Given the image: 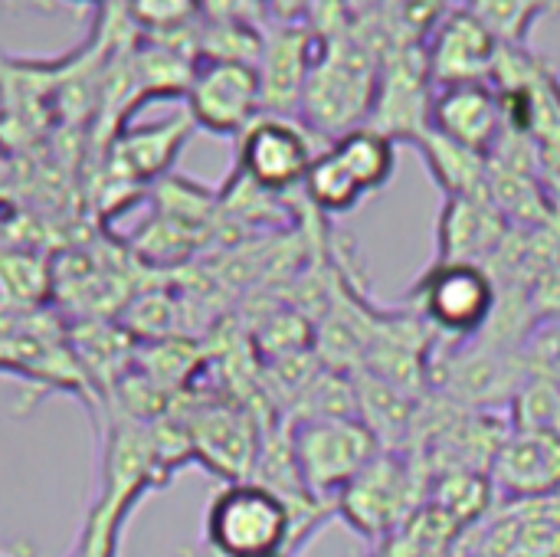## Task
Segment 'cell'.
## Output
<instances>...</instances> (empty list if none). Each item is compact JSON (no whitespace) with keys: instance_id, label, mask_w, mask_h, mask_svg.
<instances>
[{"instance_id":"cell-1","label":"cell","mask_w":560,"mask_h":557,"mask_svg":"<svg viewBox=\"0 0 560 557\" xmlns=\"http://www.w3.org/2000/svg\"><path fill=\"white\" fill-rule=\"evenodd\" d=\"M377 72L381 56L351 36V30L338 39H328L302 89V125L312 135H325L328 141L364 128L377 95Z\"/></svg>"},{"instance_id":"cell-2","label":"cell","mask_w":560,"mask_h":557,"mask_svg":"<svg viewBox=\"0 0 560 557\" xmlns=\"http://www.w3.org/2000/svg\"><path fill=\"white\" fill-rule=\"evenodd\" d=\"M285 440L302 486L318 506L325 499L338 502L381 453L377 433L361 417H299Z\"/></svg>"},{"instance_id":"cell-3","label":"cell","mask_w":560,"mask_h":557,"mask_svg":"<svg viewBox=\"0 0 560 557\" xmlns=\"http://www.w3.org/2000/svg\"><path fill=\"white\" fill-rule=\"evenodd\" d=\"M207 545L220 557H253L285 552L295 545V515L269 486L246 479L230 483L213 496L203 519Z\"/></svg>"},{"instance_id":"cell-4","label":"cell","mask_w":560,"mask_h":557,"mask_svg":"<svg viewBox=\"0 0 560 557\" xmlns=\"http://www.w3.org/2000/svg\"><path fill=\"white\" fill-rule=\"evenodd\" d=\"M315 154L312 131L302 121L285 115H259L240 135L236 174L266 194H285L305 184Z\"/></svg>"},{"instance_id":"cell-5","label":"cell","mask_w":560,"mask_h":557,"mask_svg":"<svg viewBox=\"0 0 560 557\" xmlns=\"http://www.w3.org/2000/svg\"><path fill=\"white\" fill-rule=\"evenodd\" d=\"M187 115L210 135H243L262 115L259 69L249 62L197 59L187 89Z\"/></svg>"},{"instance_id":"cell-6","label":"cell","mask_w":560,"mask_h":557,"mask_svg":"<svg viewBox=\"0 0 560 557\" xmlns=\"http://www.w3.org/2000/svg\"><path fill=\"white\" fill-rule=\"evenodd\" d=\"M417 302L433 328L466 338L489 325L495 286L479 263H436L417 286Z\"/></svg>"},{"instance_id":"cell-7","label":"cell","mask_w":560,"mask_h":557,"mask_svg":"<svg viewBox=\"0 0 560 557\" xmlns=\"http://www.w3.org/2000/svg\"><path fill=\"white\" fill-rule=\"evenodd\" d=\"M413 496L410 469L390 450H381L374 463L338 496V512L364 538H384L407 522V502Z\"/></svg>"},{"instance_id":"cell-8","label":"cell","mask_w":560,"mask_h":557,"mask_svg":"<svg viewBox=\"0 0 560 557\" xmlns=\"http://www.w3.org/2000/svg\"><path fill=\"white\" fill-rule=\"evenodd\" d=\"M184 430L190 440V456L226 479V486L253 479L256 460L262 453V437L246 410L233 404H210Z\"/></svg>"},{"instance_id":"cell-9","label":"cell","mask_w":560,"mask_h":557,"mask_svg":"<svg viewBox=\"0 0 560 557\" xmlns=\"http://www.w3.org/2000/svg\"><path fill=\"white\" fill-rule=\"evenodd\" d=\"M505 128V108L502 95L489 82H456V85H440L430 102V131L440 138L476 151L489 154Z\"/></svg>"},{"instance_id":"cell-10","label":"cell","mask_w":560,"mask_h":557,"mask_svg":"<svg viewBox=\"0 0 560 557\" xmlns=\"http://www.w3.org/2000/svg\"><path fill=\"white\" fill-rule=\"evenodd\" d=\"M197 125L187 112L161 125L121 128L105 144V171L118 187H141L151 181H164V174L174 167L177 154L184 151Z\"/></svg>"},{"instance_id":"cell-11","label":"cell","mask_w":560,"mask_h":557,"mask_svg":"<svg viewBox=\"0 0 560 557\" xmlns=\"http://www.w3.org/2000/svg\"><path fill=\"white\" fill-rule=\"evenodd\" d=\"M502 43L466 10L446 16L423 46L433 85H456V82H489L495 72Z\"/></svg>"},{"instance_id":"cell-12","label":"cell","mask_w":560,"mask_h":557,"mask_svg":"<svg viewBox=\"0 0 560 557\" xmlns=\"http://www.w3.org/2000/svg\"><path fill=\"white\" fill-rule=\"evenodd\" d=\"M325 39L312 30L285 26L272 33L259 56V89H262V115H285L292 118L302 102V89L308 72L322 53Z\"/></svg>"},{"instance_id":"cell-13","label":"cell","mask_w":560,"mask_h":557,"mask_svg":"<svg viewBox=\"0 0 560 557\" xmlns=\"http://www.w3.org/2000/svg\"><path fill=\"white\" fill-rule=\"evenodd\" d=\"M495 486L512 499H538L560 486V433L528 427L495 450Z\"/></svg>"},{"instance_id":"cell-14","label":"cell","mask_w":560,"mask_h":557,"mask_svg":"<svg viewBox=\"0 0 560 557\" xmlns=\"http://www.w3.org/2000/svg\"><path fill=\"white\" fill-rule=\"evenodd\" d=\"M495 210L486 197H450L440 220V263H476L499 240Z\"/></svg>"},{"instance_id":"cell-15","label":"cell","mask_w":560,"mask_h":557,"mask_svg":"<svg viewBox=\"0 0 560 557\" xmlns=\"http://www.w3.org/2000/svg\"><path fill=\"white\" fill-rule=\"evenodd\" d=\"M420 154L427 158V167L440 181V187L450 197H486V158L476 151H466L436 131H423L417 141Z\"/></svg>"},{"instance_id":"cell-16","label":"cell","mask_w":560,"mask_h":557,"mask_svg":"<svg viewBox=\"0 0 560 557\" xmlns=\"http://www.w3.org/2000/svg\"><path fill=\"white\" fill-rule=\"evenodd\" d=\"M328 144L341 158V164L351 171V177L361 184L364 194L381 190L394 177V167H397V141L394 138L364 125V128H354V131L328 141Z\"/></svg>"},{"instance_id":"cell-17","label":"cell","mask_w":560,"mask_h":557,"mask_svg":"<svg viewBox=\"0 0 560 557\" xmlns=\"http://www.w3.org/2000/svg\"><path fill=\"white\" fill-rule=\"evenodd\" d=\"M308 204L318 210V213H348L354 210L368 194L361 190V184L351 177V171L341 164V158L331 151V144H325L308 174H305V184H302Z\"/></svg>"},{"instance_id":"cell-18","label":"cell","mask_w":560,"mask_h":557,"mask_svg":"<svg viewBox=\"0 0 560 557\" xmlns=\"http://www.w3.org/2000/svg\"><path fill=\"white\" fill-rule=\"evenodd\" d=\"M469 13L502 43L522 46L535 20L560 13V0H472Z\"/></svg>"},{"instance_id":"cell-19","label":"cell","mask_w":560,"mask_h":557,"mask_svg":"<svg viewBox=\"0 0 560 557\" xmlns=\"http://www.w3.org/2000/svg\"><path fill=\"white\" fill-rule=\"evenodd\" d=\"M125 16L148 36H174L197 26L203 0H121Z\"/></svg>"},{"instance_id":"cell-20","label":"cell","mask_w":560,"mask_h":557,"mask_svg":"<svg viewBox=\"0 0 560 557\" xmlns=\"http://www.w3.org/2000/svg\"><path fill=\"white\" fill-rule=\"evenodd\" d=\"M345 3H348V13H358L361 20H374V16H387L404 0H345Z\"/></svg>"},{"instance_id":"cell-21","label":"cell","mask_w":560,"mask_h":557,"mask_svg":"<svg viewBox=\"0 0 560 557\" xmlns=\"http://www.w3.org/2000/svg\"><path fill=\"white\" fill-rule=\"evenodd\" d=\"M253 557H292V555H285V552H272V555H253Z\"/></svg>"}]
</instances>
